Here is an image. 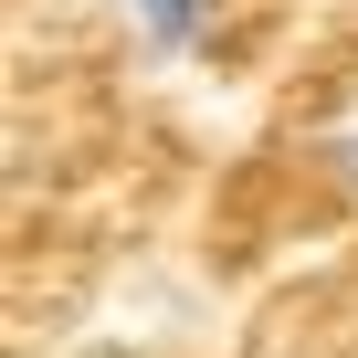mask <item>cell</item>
<instances>
[{"instance_id": "obj_1", "label": "cell", "mask_w": 358, "mask_h": 358, "mask_svg": "<svg viewBox=\"0 0 358 358\" xmlns=\"http://www.w3.org/2000/svg\"><path fill=\"white\" fill-rule=\"evenodd\" d=\"M116 11H127V32H137L158 64H190V53H211L222 0H116Z\"/></svg>"}, {"instance_id": "obj_2", "label": "cell", "mask_w": 358, "mask_h": 358, "mask_svg": "<svg viewBox=\"0 0 358 358\" xmlns=\"http://www.w3.org/2000/svg\"><path fill=\"white\" fill-rule=\"evenodd\" d=\"M327 158H337V169L358 179V127H337V137H327Z\"/></svg>"}]
</instances>
